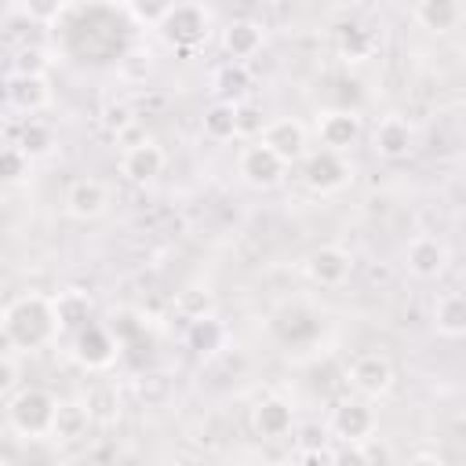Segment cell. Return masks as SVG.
<instances>
[{
  "mask_svg": "<svg viewBox=\"0 0 466 466\" xmlns=\"http://www.w3.org/2000/svg\"><path fill=\"white\" fill-rule=\"evenodd\" d=\"M4 331L11 339L15 350H25V353H36L44 350L58 328H55V309H51V299L47 295H18L11 299L7 313H4Z\"/></svg>",
  "mask_w": 466,
  "mask_h": 466,
  "instance_id": "1",
  "label": "cell"
},
{
  "mask_svg": "<svg viewBox=\"0 0 466 466\" xmlns=\"http://www.w3.org/2000/svg\"><path fill=\"white\" fill-rule=\"evenodd\" d=\"M55 397L40 386H25L15 390V397L7 400V426L15 437L22 441H44L51 433V415H55Z\"/></svg>",
  "mask_w": 466,
  "mask_h": 466,
  "instance_id": "2",
  "label": "cell"
},
{
  "mask_svg": "<svg viewBox=\"0 0 466 466\" xmlns=\"http://www.w3.org/2000/svg\"><path fill=\"white\" fill-rule=\"evenodd\" d=\"M208 25H211V18H208V11H204L200 4H193V0H175V7L160 18L157 33H160V40H164L167 47H175V51H193V47H200V44L208 40Z\"/></svg>",
  "mask_w": 466,
  "mask_h": 466,
  "instance_id": "3",
  "label": "cell"
},
{
  "mask_svg": "<svg viewBox=\"0 0 466 466\" xmlns=\"http://www.w3.org/2000/svg\"><path fill=\"white\" fill-rule=\"evenodd\" d=\"M299 164H302V167H299L302 186H306L309 193H317V197H331V193H339V189L350 182V164H346L342 153L313 149V153H306Z\"/></svg>",
  "mask_w": 466,
  "mask_h": 466,
  "instance_id": "4",
  "label": "cell"
},
{
  "mask_svg": "<svg viewBox=\"0 0 466 466\" xmlns=\"http://www.w3.org/2000/svg\"><path fill=\"white\" fill-rule=\"evenodd\" d=\"M73 339V360L84 368V371H106V368H113L116 364V357H120V346H116V339L109 335V328L106 324H84L76 335H69Z\"/></svg>",
  "mask_w": 466,
  "mask_h": 466,
  "instance_id": "5",
  "label": "cell"
},
{
  "mask_svg": "<svg viewBox=\"0 0 466 466\" xmlns=\"http://www.w3.org/2000/svg\"><path fill=\"white\" fill-rule=\"evenodd\" d=\"M258 142H262L273 157H280L288 167H291V164H299V160L309 153V135H306V127H302L295 116L266 120V124H262V131H258Z\"/></svg>",
  "mask_w": 466,
  "mask_h": 466,
  "instance_id": "6",
  "label": "cell"
},
{
  "mask_svg": "<svg viewBox=\"0 0 466 466\" xmlns=\"http://www.w3.org/2000/svg\"><path fill=\"white\" fill-rule=\"evenodd\" d=\"M237 175L251 186V189H273L284 182L288 164L280 157H273L258 138H251V146H244L237 153Z\"/></svg>",
  "mask_w": 466,
  "mask_h": 466,
  "instance_id": "7",
  "label": "cell"
},
{
  "mask_svg": "<svg viewBox=\"0 0 466 466\" xmlns=\"http://www.w3.org/2000/svg\"><path fill=\"white\" fill-rule=\"evenodd\" d=\"M350 386L357 390V397H364V400H382L390 390H393V382H397V371H393V364L382 357V353H360L353 364H350Z\"/></svg>",
  "mask_w": 466,
  "mask_h": 466,
  "instance_id": "8",
  "label": "cell"
},
{
  "mask_svg": "<svg viewBox=\"0 0 466 466\" xmlns=\"http://www.w3.org/2000/svg\"><path fill=\"white\" fill-rule=\"evenodd\" d=\"M167 164V153L157 138H138L120 153V175L135 186H149Z\"/></svg>",
  "mask_w": 466,
  "mask_h": 466,
  "instance_id": "9",
  "label": "cell"
},
{
  "mask_svg": "<svg viewBox=\"0 0 466 466\" xmlns=\"http://www.w3.org/2000/svg\"><path fill=\"white\" fill-rule=\"evenodd\" d=\"M364 127H360V116L353 109H328L317 116V138H320V149H331V153H350L357 142H360Z\"/></svg>",
  "mask_w": 466,
  "mask_h": 466,
  "instance_id": "10",
  "label": "cell"
},
{
  "mask_svg": "<svg viewBox=\"0 0 466 466\" xmlns=\"http://www.w3.org/2000/svg\"><path fill=\"white\" fill-rule=\"evenodd\" d=\"M302 269H306V277H309L313 284H320V288H339V284H346V277H350V269H353V255H350L346 248H339V244H320V248H313V251L306 255Z\"/></svg>",
  "mask_w": 466,
  "mask_h": 466,
  "instance_id": "11",
  "label": "cell"
},
{
  "mask_svg": "<svg viewBox=\"0 0 466 466\" xmlns=\"http://www.w3.org/2000/svg\"><path fill=\"white\" fill-rule=\"evenodd\" d=\"M109 211V189L98 178H76L66 189V215L76 222H95Z\"/></svg>",
  "mask_w": 466,
  "mask_h": 466,
  "instance_id": "12",
  "label": "cell"
},
{
  "mask_svg": "<svg viewBox=\"0 0 466 466\" xmlns=\"http://www.w3.org/2000/svg\"><path fill=\"white\" fill-rule=\"evenodd\" d=\"M328 430H331L339 441L357 444V441H364V437L375 433V411H371V404H368L364 397H357V400H342V404H335Z\"/></svg>",
  "mask_w": 466,
  "mask_h": 466,
  "instance_id": "13",
  "label": "cell"
},
{
  "mask_svg": "<svg viewBox=\"0 0 466 466\" xmlns=\"http://www.w3.org/2000/svg\"><path fill=\"white\" fill-rule=\"evenodd\" d=\"M404 266H408V273L415 277V280H437L444 269H448V248H444V240H437V237H415V240H408V248H404Z\"/></svg>",
  "mask_w": 466,
  "mask_h": 466,
  "instance_id": "14",
  "label": "cell"
},
{
  "mask_svg": "<svg viewBox=\"0 0 466 466\" xmlns=\"http://www.w3.org/2000/svg\"><path fill=\"white\" fill-rule=\"evenodd\" d=\"M51 309H55V328L58 335H76L84 324H91L95 317V302L87 291L80 288H66L58 295H51Z\"/></svg>",
  "mask_w": 466,
  "mask_h": 466,
  "instance_id": "15",
  "label": "cell"
},
{
  "mask_svg": "<svg viewBox=\"0 0 466 466\" xmlns=\"http://www.w3.org/2000/svg\"><path fill=\"white\" fill-rule=\"evenodd\" d=\"M251 426L262 441H284L295 430V408L284 397H262L251 411Z\"/></svg>",
  "mask_w": 466,
  "mask_h": 466,
  "instance_id": "16",
  "label": "cell"
},
{
  "mask_svg": "<svg viewBox=\"0 0 466 466\" xmlns=\"http://www.w3.org/2000/svg\"><path fill=\"white\" fill-rule=\"evenodd\" d=\"M411 146H415V131H411V124L404 120V116H382L379 124H375V131H371V149L382 157V160H404L408 153H411Z\"/></svg>",
  "mask_w": 466,
  "mask_h": 466,
  "instance_id": "17",
  "label": "cell"
},
{
  "mask_svg": "<svg viewBox=\"0 0 466 466\" xmlns=\"http://www.w3.org/2000/svg\"><path fill=\"white\" fill-rule=\"evenodd\" d=\"M4 95H7V102H11L18 113H25V116H33V113H40V109L51 106V84H47V76L11 73Z\"/></svg>",
  "mask_w": 466,
  "mask_h": 466,
  "instance_id": "18",
  "label": "cell"
},
{
  "mask_svg": "<svg viewBox=\"0 0 466 466\" xmlns=\"http://www.w3.org/2000/svg\"><path fill=\"white\" fill-rule=\"evenodd\" d=\"M91 415H87V404L84 400H58L55 404V415H51V441L55 444H80L91 430Z\"/></svg>",
  "mask_w": 466,
  "mask_h": 466,
  "instance_id": "19",
  "label": "cell"
},
{
  "mask_svg": "<svg viewBox=\"0 0 466 466\" xmlns=\"http://www.w3.org/2000/svg\"><path fill=\"white\" fill-rule=\"evenodd\" d=\"M262 44H266V33H262V25L251 22V18H237V22H229V25L222 29V51L229 55V62H248V58H255V55L262 51Z\"/></svg>",
  "mask_w": 466,
  "mask_h": 466,
  "instance_id": "20",
  "label": "cell"
},
{
  "mask_svg": "<svg viewBox=\"0 0 466 466\" xmlns=\"http://www.w3.org/2000/svg\"><path fill=\"white\" fill-rule=\"evenodd\" d=\"M415 22H419L426 33L444 36V33L459 29V22H462V4H459V0H419V4H415Z\"/></svg>",
  "mask_w": 466,
  "mask_h": 466,
  "instance_id": "21",
  "label": "cell"
},
{
  "mask_svg": "<svg viewBox=\"0 0 466 466\" xmlns=\"http://www.w3.org/2000/svg\"><path fill=\"white\" fill-rule=\"evenodd\" d=\"M433 328L441 339H462L466 335V299L462 291H444L433 302Z\"/></svg>",
  "mask_w": 466,
  "mask_h": 466,
  "instance_id": "22",
  "label": "cell"
},
{
  "mask_svg": "<svg viewBox=\"0 0 466 466\" xmlns=\"http://www.w3.org/2000/svg\"><path fill=\"white\" fill-rule=\"evenodd\" d=\"M84 404H87L91 422H102V426H113V422L124 415V397H120V386H116V382H109V379L95 382V386L87 390Z\"/></svg>",
  "mask_w": 466,
  "mask_h": 466,
  "instance_id": "23",
  "label": "cell"
},
{
  "mask_svg": "<svg viewBox=\"0 0 466 466\" xmlns=\"http://www.w3.org/2000/svg\"><path fill=\"white\" fill-rule=\"evenodd\" d=\"M211 91H215V102H244L248 91H251L248 62H226V66H218L215 76H211Z\"/></svg>",
  "mask_w": 466,
  "mask_h": 466,
  "instance_id": "24",
  "label": "cell"
},
{
  "mask_svg": "<svg viewBox=\"0 0 466 466\" xmlns=\"http://www.w3.org/2000/svg\"><path fill=\"white\" fill-rule=\"evenodd\" d=\"M335 47H339V58H342V62H368V58L375 55V36H371V29L350 22V25L339 29Z\"/></svg>",
  "mask_w": 466,
  "mask_h": 466,
  "instance_id": "25",
  "label": "cell"
},
{
  "mask_svg": "<svg viewBox=\"0 0 466 466\" xmlns=\"http://www.w3.org/2000/svg\"><path fill=\"white\" fill-rule=\"evenodd\" d=\"M204 138L211 142H233L237 138V113H233V102H211L204 109Z\"/></svg>",
  "mask_w": 466,
  "mask_h": 466,
  "instance_id": "26",
  "label": "cell"
},
{
  "mask_svg": "<svg viewBox=\"0 0 466 466\" xmlns=\"http://www.w3.org/2000/svg\"><path fill=\"white\" fill-rule=\"evenodd\" d=\"M175 313H178L182 320L211 317V313H215V291L204 288V284H186V288L175 295Z\"/></svg>",
  "mask_w": 466,
  "mask_h": 466,
  "instance_id": "27",
  "label": "cell"
},
{
  "mask_svg": "<svg viewBox=\"0 0 466 466\" xmlns=\"http://www.w3.org/2000/svg\"><path fill=\"white\" fill-rule=\"evenodd\" d=\"M222 342H226V328H222V320H215V313L211 317H200V320H189V331H186V346L193 350V353H215V350H222Z\"/></svg>",
  "mask_w": 466,
  "mask_h": 466,
  "instance_id": "28",
  "label": "cell"
},
{
  "mask_svg": "<svg viewBox=\"0 0 466 466\" xmlns=\"http://www.w3.org/2000/svg\"><path fill=\"white\" fill-rule=\"evenodd\" d=\"M15 146H18L29 160H40V157H47V153L55 149V131H51L44 120H33V116H29V120L18 127Z\"/></svg>",
  "mask_w": 466,
  "mask_h": 466,
  "instance_id": "29",
  "label": "cell"
},
{
  "mask_svg": "<svg viewBox=\"0 0 466 466\" xmlns=\"http://www.w3.org/2000/svg\"><path fill=\"white\" fill-rule=\"evenodd\" d=\"M109 335L116 339V346H120V353L127 350V346H135L142 335H146V320H142V313L138 309H113V317H109Z\"/></svg>",
  "mask_w": 466,
  "mask_h": 466,
  "instance_id": "30",
  "label": "cell"
},
{
  "mask_svg": "<svg viewBox=\"0 0 466 466\" xmlns=\"http://www.w3.org/2000/svg\"><path fill=\"white\" fill-rule=\"evenodd\" d=\"M29 157L18 146H0V182L4 186H18L29 175Z\"/></svg>",
  "mask_w": 466,
  "mask_h": 466,
  "instance_id": "31",
  "label": "cell"
},
{
  "mask_svg": "<svg viewBox=\"0 0 466 466\" xmlns=\"http://www.w3.org/2000/svg\"><path fill=\"white\" fill-rule=\"evenodd\" d=\"M124 7H127V15H131L138 25H153V29H157L160 18L175 7V0H127Z\"/></svg>",
  "mask_w": 466,
  "mask_h": 466,
  "instance_id": "32",
  "label": "cell"
},
{
  "mask_svg": "<svg viewBox=\"0 0 466 466\" xmlns=\"http://www.w3.org/2000/svg\"><path fill=\"white\" fill-rule=\"evenodd\" d=\"M233 113H237V138H258V131H262V109L255 106V102H233Z\"/></svg>",
  "mask_w": 466,
  "mask_h": 466,
  "instance_id": "33",
  "label": "cell"
},
{
  "mask_svg": "<svg viewBox=\"0 0 466 466\" xmlns=\"http://www.w3.org/2000/svg\"><path fill=\"white\" fill-rule=\"evenodd\" d=\"M47 69H51V58H47V51H44V47H36V44H29V47H22V51L15 55V73L47 76Z\"/></svg>",
  "mask_w": 466,
  "mask_h": 466,
  "instance_id": "34",
  "label": "cell"
},
{
  "mask_svg": "<svg viewBox=\"0 0 466 466\" xmlns=\"http://www.w3.org/2000/svg\"><path fill=\"white\" fill-rule=\"evenodd\" d=\"M393 459V451L371 433V437H364V441H357V462H364V466H371V462H390Z\"/></svg>",
  "mask_w": 466,
  "mask_h": 466,
  "instance_id": "35",
  "label": "cell"
},
{
  "mask_svg": "<svg viewBox=\"0 0 466 466\" xmlns=\"http://www.w3.org/2000/svg\"><path fill=\"white\" fill-rule=\"evenodd\" d=\"M22 7L33 22H55L66 11V0H22Z\"/></svg>",
  "mask_w": 466,
  "mask_h": 466,
  "instance_id": "36",
  "label": "cell"
},
{
  "mask_svg": "<svg viewBox=\"0 0 466 466\" xmlns=\"http://www.w3.org/2000/svg\"><path fill=\"white\" fill-rule=\"evenodd\" d=\"M131 124H135V120H131V109H127V106H109V109H106V127H109L113 135H124Z\"/></svg>",
  "mask_w": 466,
  "mask_h": 466,
  "instance_id": "37",
  "label": "cell"
},
{
  "mask_svg": "<svg viewBox=\"0 0 466 466\" xmlns=\"http://www.w3.org/2000/svg\"><path fill=\"white\" fill-rule=\"evenodd\" d=\"M15 386H18V364L7 353H0V397L15 393Z\"/></svg>",
  "mask_w": 466,
  "mask_h": 466,
  "instance_id": "38",
  "label": "cell"
},
{
  "mask_svg": "<svg viewBox=\"0 0 466 466\" xmlns=\"http://www.w3.org/2000/svg\"><path fill=\"white\" fill-rule=\"evenodd\" d=\"M317 444H328V433L317 430V426H306L302 437H299V448H317Z\"/></svg>",
  "mask_w": 466,
  "mask_h": 466,
  "instance_id": "39",
  "label": "cell"
},
{
  "mask_svg": "<svg viewBox=\"0 0 466 466\" xmlns=\"http://www.w3.org/2000/svg\"><path fill=\"white\" fill-rule=\"evenodd\" d=\"M411 462H437V466H441L444 459H441L437 451H419V455H411Z\"/></svg>",
  "mask_w": 466,
  "mask_h": 466,
  "instance_id": "40",
  "label": "cell"
},
{
  "mask_svg": "<svg viewBox=\"0 0 466 466\" xmlns=\"http://www.w3.org/2000/svg\"><path fill=\"white\" fill-rule=\"evenodd\" d=\"M7 306H11V295H7V288L0 284V320H4V313H7Z\"/></svg>",
  "mask_w": 466,
  "mask_h": 466,
  "instance_id": "41",
  "label": "cell"
},
{
  "mask_svg": "<svg viewBox=\"0 0 466 466\" xmlns=\"http://www.w3.org/2000/svg\"><path fill=\"white\" fill-rule=\"evenodd\" d=\"M11 455H7V448H4V437H0V462H7Z\"/></svg>",
  "mask_w": 466,
  "mask_h": 466,
  "instance_id": "42",
  "label": "cell"
},
{
  "mask_svg": "<svg viewBox=\"0 0 466 466\" xmlns=\"http://www.w3.org/2000/svg\"><path fill=\"white\" fill-rule=\"evenodd\" d=\"M116 4H127V0H116Z\"/></svg>",
  "mask_w": 466,
  "mask_h": 466,
  "instance_id": "43",
  "label": "cell"
}]
</instances>
